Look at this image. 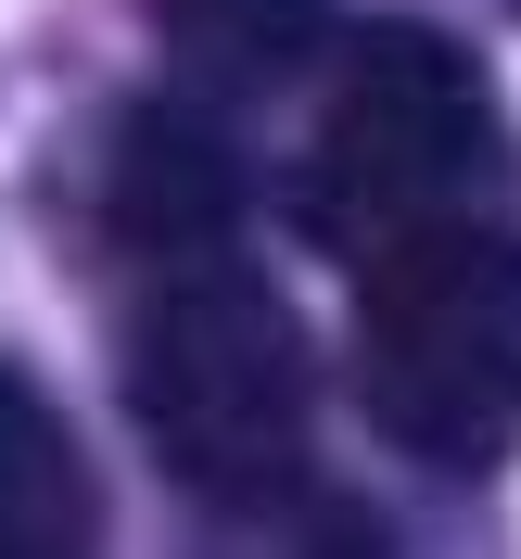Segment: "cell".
<instances>
[{"mask_svg": "<svg viewBox=\"0 0 521 559\" xmlns=\"http://www.w3.org/2000/svg\"><path fill=\"white\" fill-rule=\"evenodd\" d=\"M140 13H153V38H166L191 76H216V90L293 76L318 51V26H331V0H140Z\"/></svg>", "mask_w": 521, "mask_h": 559, "instance_id": "6", "label": "cell"}, {"mask_svg": "<svg viewBox=\"0 0 521 559\" xmlns=\"http://www.w3.org/2000/svg\"><path fill=\"white\" fill-rule=\"evenodd\" d=\"M90 547V457H76L64 407L0 369V559Z\"/></svg>", "mask_w": 521, "mask_h": 559, "instance_id": "5", "label": "cell"}, {"mask_svg": "<svg viewBox=\"0 0 521 559\" xmlns=\"http://www.w3.org/2000/svg\"><path fill=\"white\" fill-rule=\"evenodd\" d=\"M128 407H140L153 457H166L191 496H216V509L293 496L306 484V445H318L306 318L280 306L229 242L166 254L153 306H140V331H128Z\"/></svg>", "mask_w": 521, "mask_h": 559, "instance_id": "1", "label": "cell"}, {"mask_svg": "<svg viewBox=\"0 0 521 559\" xmlns=\"http://www.w3.org/2000/svg\"><path fill=\"white\" fill-rule=\"evenodd\" d=\"M229 216H242V166H229V140L204 115H128L115 128V229L140 254H191V242H229Z\"/></svg>", "mask_w": 521, "mask_h": 559, "instance_id": "4", "label": "cell"}, {"mask_svg": "<svg viewBox=\"0 0 521 559\" xmlns=\"http://www.w3.org/2000/svg\"><path fill=\"white\" fill-rule=\"evenodd\" d=\"M356 382H369L382 445L419 471H484L521 445V242L496 216L369 254Z\"/></svg>", "mask_w": 521, "mask_h": 559, "instance_id": "2", "label": "cell"}, {"mask_svg": "<svg viewBox=\"0 0 521 559\" xmlns=\"http://www.w3.org/2000/svg\"><path fill=\"white\" fill-rule=\"evenodd\" d=\"M496 178H509V128L484 103V64L433 26H369L306 140V229L369 267L382 242L484 216Z\"/></svg>", "mask_w": 521, "mask_h": 559, "instance_id": "3", "label": "cell"}]
</instances>
